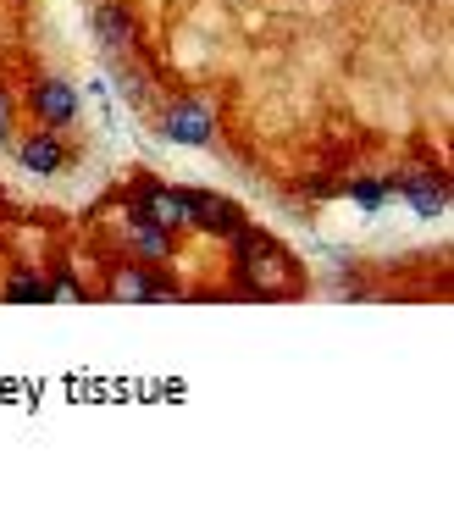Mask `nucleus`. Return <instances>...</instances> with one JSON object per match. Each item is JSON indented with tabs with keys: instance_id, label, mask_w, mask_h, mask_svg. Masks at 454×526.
Returning a JSON list of instances; mask_svg holds the SVG:
<instances>
[{
	"instance_id": "obj_13",
	"label": "nucleus",
	"mask_w": 454,
	"mask_h": 526,
	"mask_svg": "<svg viewBox=\"0 0 454 526\" xmlns=\"http://www.w3.org/2000/svg\"><path fill=\"white\" fill-rule=\"evenodd\" d=\"M349 200H355L366 216H377L388 200H394V183H388V178H355V183H349Z\"/></svg>"
},
{
	"instance_id": "obj_9",
	"label": "nucleus",
	"mask_w": 454,
	"mask_h": 526,
	"mask_svg": "<svg viewBox=\"0 0 454 526\" xmlns=\"http://www.w3.org/2000/svg\"><path fill=\"white\" fill-rule=\"evenodd\" d=\"M122 228H128V244H133V255H139V261H150V266L172 261V233L161 228V222H150V216L139 211V200L122 205Z\"/></svg>"
},
{
	"instance_id": "obj_14",
	"label": "nucleus",
	"mask_w": 454,
	"mask_h": 526,
	"mask_svg": "<svg viewBox=\"0 0 454 526\" xmlns=\"http://www.w3.org/2000/svg\"><path fill=\"white\" fill-rule=\"evenodd\" d=\"M50 294H56V299H89V288L78 283V277H72V272H61V277H56V288H50Z\"/></svg>"
},
{
	"instance_id": "obj_5",
	"label": "nucleus",
	"mask_w": 454,
	"mask_h": 526,
	"mask_svg": "<svg viewBox=\"0 0 454 526\" xmlns=\"http://www.w3.org/2000/svg\"><path fill=\"white\" fill-rule=\"evenodd\" d=\"M106 299H122V305H161V299H172V283L156 277L150 261H122V266H111Z\"/></svg>"
},
{
	"instance_id": "obj_8",
	"label": "nucleus",
	"mask_w": 454,
	"mask_h": 526,
	"mask_svg": "<svg viewBox=\"0 0 454 526\" xmlns=\"http://www.w3.org/2000/svg\"><path fill=\"white\" fill-rule=\"evenodd\" d=\"M89 23H95V39L106 45V56H128V50L139 45V23H133V12L122 0H95Z\"/></svg>"
},
{
	"instance_id": "obj_15",
	"label": "nucleus",
	"mask_w": 454,
	"mask_h": 526,
	"mask_svg": "<svg viewBox=\"0 0 454 526\" xmlns=\"http://www.w3.org/2000/svg\"><path fill=\"white\" fill-rule=\"evenodd\" d=\"M12 95H6V89H0V144H12Z\"/></svg>"
},
{
	"instance_id": "obj_6",
	"label": "nucleus",
	"mask_w": 454,
	"mask_h": 526,
	"mask_svg": "<svg viewBox=\"0 0 454 526\" xmlns=\"http://www.w3.org/2000/svg\"><path fill=\"white\" fill-rule=\"evenodd\" d=\"M394 183V194L410 205V211L421 216V222H438L443 211H449V183L438 178V172H399V178H388Z\"/></svg>"
},
{
	"instance_id": "obj_12",
	"label": "nucleus",
	"mask_w": 454,
	"mask_h": 526,
	"mask_svg": "<svg viewBox=\"0 0 454 526\" xmlns=\"http://www.w3.org/2000/svg\"><path fill=\"white\" fill-rule=\"evenodd\" d=\"M0 294L12 299V305H50V299H56L45 277H39V272H23V266H17L12 277H6V288H0Z\"/></svg>"
},
{
	"instance_id": "obj_3",
	"label": "nucleus",
	"mask_w": 454,
	"mask_h": 526,
	"mask_svg": "<svg viewBox=\"0 0 454 526\" xmlns=\"http://www.w3.org/2000/svg\"><path fill=\"white\" fill-rule=\"evenodd\" d=\"M139 211L150 216V222H161V228L178 239V233H194V216H200V189H172V183H144L139 194Z\"/></svg>"
},
{
	"instance_id": "obj_4",
	"label": "nucleus",
	"mask_w": 454,
	"mask_h": 526,
	"mask_svg": "<svg viewBox=\"0 0 454 526\" xmlns=\"http://www.w3.org/2000/svg\"><path fill=\"white\" fill-rule=\"evenodd\" d=\"M28 111L39 117V128H72L78 122V111H84V95H78V84H67V78H39L34 89H28Z\"/></svg>"
},
{
	"instance_id": "obj_2",
	"label": "nucleus",
	"mask_w": 454,
	"mask_h": 526,
	"mask_svg": "<svg viewBox=\"0 0 454 526\" xmlns=\"http://www.w3.org/2000/svg\"><path fill=\"white\" fill-rule=\"evenodd\" d=\"M156 133L167 144H183V150H205L216 139V111L194 95H178L156 111Z\"/></svg>"
},
{
	"instance_id": "obj_11",
	"label": "nucleus",
	"mask_w": 454,
	"mask_h": 526,
	"mask_svg": "<svg viewBox=\"0 0 454 526\" xmlns=\"http://www.w3.org/2000/svg\"><path fill=\"white\" fill-rule=\"evenodd\" d=\"M111 84H117V95L128 100V106H139V111L150 106V78H144L128 56H111Z\"/></svg>"
},
{
	"instance_id": "obj_10",
	"label": "nucleus",
	"mask_w": 454,
	"mask_h": 526,
	"mask_svg": "<svg viewBox=\"0 0 454 526\" xmlns=\"http://www.w3.org/2000/svg\"><path fill=\"white\" fill-rule=\"evenodd\" d=\"M250 216H244L239 200L227 194H200V216H194V233H211V239H233Z\"/></svg>"
},
{
	"instance_id": "obj_1",
	"label": "nucleus",
	"mask_w": 454,
	"mask_h": 526,
	"mask_svg": "<svg viewBox=\"0 0 454 526\" xmlns=\"http://www.w3.org/2000/svg\"><path fill=\"white\" fill-rule=\"evenodd\" d=\"M227 244H233V261H239V277H244V294L250 299H294L299 294V283H305V277H299V261L272 239V233L244 222Z\"/></svg>"
},
{
	"instance_id": "obj_7",
	"label": "nucleus",
	"mask_w": 454,
	"mask_h": 526,
	"mask_svg": "<svg viewBox=\"0 0 454 526\" xmlns=\"http://www.w3.org/2000/svg\"><path fill=\"white\" fill-rule=\"evenodd\" d=\"M12 150H17V167H23L28 178H56V172L72 161L56 128H45V133H23V139L12 144Z\"/></svg>"
}]
</instances>
